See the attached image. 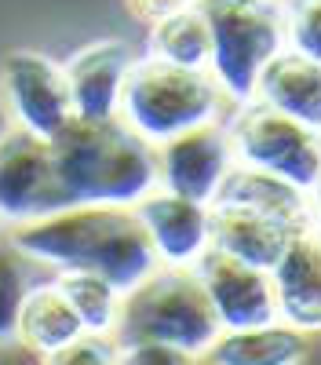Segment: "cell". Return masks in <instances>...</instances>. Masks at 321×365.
<instances>
[{"label": "cell", "instance_id": "cell-1", "mask_svg": "<svg viewBox=\"0 0 321 365\" xmlns=\"http://www.w3.org/2000/svg\"><path fill=\"white\" fill-rule=\"evenodd\" d=\"M8 245L22 259L48 263L58 274H95L121 292H132L161 267L135 208L80 205L19 227Z\"/></svg>", "mask_w": 321, "mask_h": 365}, {"label": "cell", "instance_id": "cell-2", "mask_svg": "<svg viewBox=\"0 0 321 365\" xmlns=\"http://www.w3.org/2000/svg\"><path fill=\"white\" fill-rule=\"evenodd\" d=\"M58 179L80 205L135 208L157 190V150L139 139L121 117L102 125H73L51 143Z\"/></svg>", "mask_w": 321, "mask_h": 365}, {"label": "cell", "instance_id": "cell-3", "mask_svg": "<svg viewBox=\"0 0 321 365\" xmlns=\"http://www.w3.org/2000/svg\"><path fill=\"white\" fill-rule=\"evenodd\" d=\"M219 318L190 267H157L142 285L125 292L113 344H164L204 358L219 340Z\"/></svg>", "mask_w": 321, "mask_h": 365}, {"label": "cell", "instance_id": "cell-4", "mask_svg": "<svg viewBox=\"0 0 321 365\" xmlns=\"http://www.w3.org/2000/svg\"><path fill=\"white\" fill-rule=\"evenodd\" d=\"M219 106H223V91L209 70L168 66L161 58L146 55L135 58L128 70L117 117L157 150L186 132L216 125Z\"/></svg>", "mask_w": 321, "mask_h": 365}, {"label": "cell", "instance_id": "cell-5", "mask_svg": "<svg viewBox=\"0 0 321 365\" xmlns=\"http://www.w3.org/2000/svg\"><path fill=\"white\" fill-rule=\"evenodd\" d=\"M209 22V73L219 91L248 106L256 99L259 77L285 51V8L278 4H201Z\"/></svg>", "mask_w": 321, "mask_h": 365}, {"label": "cell", "instance_id": "cell-6", "mask_svg": "<svg viewBox=\"0 0 321 365\" xmlns=\"http://www.w3.org/2000/svg\"><path fill=\"white\" fill-rule=\"evenodd\" d=\"M226 128L233 143V161L241 168L285 179L303 194L314 187V179L321 172V135L317 132L281 117L278 110L263 106L256 99L241 106V113Z\"/></svg>", "mask_w": 321, "mask_h": 365}, {"label": "cell", "instance_id": "cell-7", "mask_svg": "<svg viewBox=\"0 0 321 365\" xmlns=\"http://www.w3.org/2000/svg\"><path fill=\"white\" fill-rule=\"evenodd\" d=\"M70 208L77 205L58 179L51 143L11 125L0 135V220L19 230Z\"/></svg>", "mask_w": 321, "mask_h": 365}, {"label": "cell", "instance_id": "cell-8", "mask_svg": "<svg viewBox=\"0 0 321 365\" xmlns=\"http://www.w3.org/2000/svg\"><path fill=\"white\" fill-rule=\"evenodd\" d=\"M0 91L15 128L55 143L73 125L66 73L41 51H8L0 66Z\"/></svg>", "mask_w": 321, "mask_h": 365}, {"label": "cell", "instance_id": "cell-9", "mask_svg": "<svg viewBox=\"0 0 321 365\" xmlns=\"http://www.w3.org/2000/svg\"><path fill=\"white\" fill-rule=\"evenodd\" d=\"M194 274L204 296H209L223 332H241V329H259L278 322V296H274L270 270L238 263L209 249L194 263Z\"/></svg>", "mask_w": 321, "mask_h": 365}, {"label": "cell", "instance_id": "cell-10", "mask_svg": "<svg viewBox=\"0 0 321 365\" xmlns=\"http://www.w3.org/2000/svg\"><path fill=\"white\" fill-rule=\"evenodd\" d=\"M233 165L238 161H233L230 128L216 120V125H204L157 146V190L197 205H212Z\"/></svg>", "mask_w": 321, "mask_h": 365}, {"label": "cell", "instance_id": "cell-11", "mask_svg": "<svg viewBox=\"0 0 321 365\" xmlns=\"http://www.w3.org/2000/svg\"><path fill=\"white\" fill-rule=\"evenodd\" d=\"M132 63H135V55L125 41H95V44L80 48L63 66L66 84H70L73 120H84V125L117 120Z\"/></svg>", "mask_w": 321, "mask_h": 365}, {"label": "cell", "instance_id": "cell-12", "mask_svg": "<svg viewBox=\"0 0 321 365\" xmlns=\"http://www.w3.org/2000/svg\"><path fill=\"white\" fill-rule=\"evenodd\" d=\"M135 216L161 267H190L209 252V205L154 190L135 205Z\"/></svg>", "mask_w": 321, "mask_h": 365}, {"label": "cell", "instance_id": "cell-13", "mask_svg": "<svg viewBox=\"0 0 321 365\" xmlns=\"http://www.w3.org/2000/svg\"><path fill=\"white\" fill-rule=\"evenodd\" d=\"M303 227L310 223H288L233 205H209V249L259 270H274Z\"/></svg>", "mask_w": 321, "mask_h": 365}, {"label": "cell", "instance_id": "cell-14", "mask_svg": "<svg viewBox=\"0 0 321 365\" xmlns=\"http://www.w3.org/2000/svg\"><path fill=\"white\" fill-rule=\"evenodd\" d=\"M278 296V322L307 332H321V230L303 227L281 263L270 270Z\"/></svg>", "mask_w": 321, "mask_h": 365}, {"label": "cell", "instance_id": "cell-15", "mask_svg": "<svg viewBox=\"0 0 321 365\" xmlns=\"http://www.w3.org/2000/svg\"><path fill=\"white\" fill-rule=\"evenodd\" d=\"M256 103L270 106L281 117L321 135V66L296 51H281L263 70L259 88H256Z\"/></svg>", "mask_w": 321, "mask_h": 365}, {"label": "cell", "instance_id": "cell-16", "mask_svg": "<svg viewBox=\"0 0 321 365\" xmlns=\"http://www.w3.org/2000/svg\"><path fill=\"white\" fill-rule=\"evenodd\" d=\"M307 336L285 322L219 332L212 351L204 354L209 365H303L307 361Z\"/></svg>", "mask_w": 321, "mask_h": 365}, {"label": "cell", "instance_id": "cell-17", "mask_svg": "<svg viewBox=\"0 0 321 365\" xmlns=\"http://www.w3.org/2000/svg\"><path fill=\"white\" fill-rule=\"evenodd\" d=\"M212 205H233V208H248V212H263V216H278L288 223H310V205L307 194L296 190L292 182L263 175L252 168L233 165L230 175L223 179L219 194L212 197Z\"/></svg>", "mask_w": 321, "mask_h": 365}, {"label": "cell", "instance_id": "cell-18", "mask_svg": "<svg viewBox=\"0 0 321 365\" xmlns=\"http://www.w3.org/2000/svg\"><path fill=\"white\" fill-rule=\"evenodd\" d=\"M84 336V329L66 303V296L51 285H33L22 303V318H19V344L29 351H37L41 358L70 347L73 340Z\"/></svg>", "mask_w": 321, "mask_h": 365}, {"label": "cell", "instance_id": "cell-19", "mask_svg": "<svg viewBox=\"0 0 321 365\" xmlns=\"http://www.w3.org/2000/svg\"><path fill=\"white\" fill-rule=\"evenodd\" d=\"M150 55L168 66L183 70H209V22H204L201 4H179L164 8L161 19L150 26Z\"/></svg>", "mask_w": 321, "mask_h": 365}, {"label": "cell", "instance_id": "cell-20", "mask_svg": "<svg viewBox=\"0 0 321 365\" xmlns=\"http://www.w3.org/2000/svg\"><path fill=\"white\" fill-rule=\"evenodd\" d=\"M55 289L73 307L84 336H113L117 318H121V299H125L121 289H113L95 274H55Z\"/></svg>", "mask_w": 321, "mask_h": 365}, {"label": "cell", "instance_id": "cell-21", "mask_svg": "<svg viewBox=\"0 0 321 365\" xmlns=\"http://www.w3.org/2000/svg\"><path fill=\"white\" fill-rule=\"evenodd\" d=\"M29 289L33 285L26 278L22 256L11 245H0V344L19 340V318Z\"/></svg>", "mask_w": 321, "mask_h": 365}, {"label": "cell", "instance_id": "cell-22", "mask_svg": "<svg viewBox=\"0 0 321 365\" xmlns=\"http://www.w3.org/2000/svg\"><path fill=\"white\" fill-rule=\"evenodd\" d=\"M285 41L292 44L288 51L321 66V0L285 8Z\"/></svg>", "mask_w": 321, "mask_h": 365}, {"label": "cell", "instance_id": "cell-23", "mask_svg": "<svg viewBox=\"0 0 321 365\" xmlns=\"http://www.w3.org/2000/svg\"><path fill=\"white\" fill-rule=\"evenodd\" d=\"M44 365H117L113 336H80L70 347L44 358Z\"/></svg>", "mask_w": 321, "mask_h": 365}, {"label": "cell", "instance_id": "cell-24", "mask_svg": "<svg viewBox=\"0 0 321 365\" xmlns=\"http://www.w3.org/2000/svg\"><path fill=\"white\" fill-rule=\"evenodd\" d=\"M117 365H197V358L164 344H125L117 347Z\"/></svg>", "mask_w": 321, "mask_h": 365}, {"label": "cell", "instance_id": "cell-25", "mask_svg": "<svg viewBox=\"0 0 321 365\" xmlns=\"http://www.w3.org/2000/svg\"><path fill=\"white\" fill-rule=\"evenodd\" d=\"M310 197H307V205H310V223L321 230V172H317V179H314V187L307 190Z\"/></svg>", "mask_w": 321, "mask_h": 365}]
</instances>
